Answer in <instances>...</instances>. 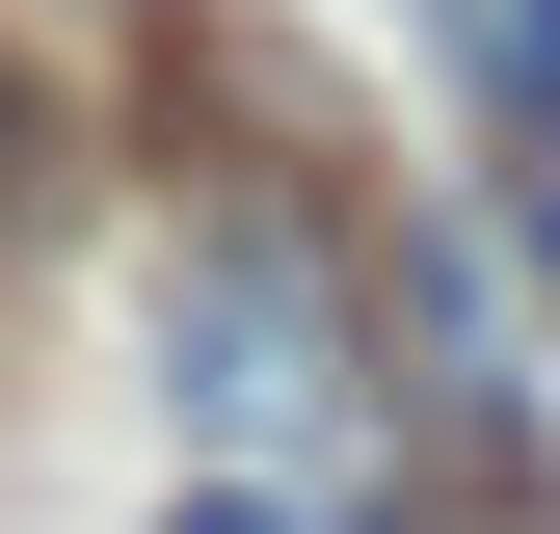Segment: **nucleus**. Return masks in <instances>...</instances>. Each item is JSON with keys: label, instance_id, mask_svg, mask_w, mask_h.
<instances>
[{"label": "nucleus", "instance_id": "nucleus-1", "mask_svg": "<svg viewBox=\"0 0 560 534\" xmlns=\"http://www.w3.org/2000/svg\"><path fill=\"white\" fill-rule=\"evenodd\" d=\"M161 400L214 454H347L374 428V294H347V241L294 214V187H241V214H187V267H161Z\"/></svg>", "mask_w": 560, "mask_h": 534}, {"label": "nucleus", "instance_id": "nucleus-2", "mask_svg": "<svg viewBox=\"0 0 560 534\" xmlns=\"http://www.w3.org/2000/svg\"><path fill=\"white\" fill-rule=\"evenodd\" d=\"M428 27H454V81H480V107H508V134L560 107V0H428Z\"/></svg>", "mask_w": 560, "mask_h": 534}, {"label": "nucleus", "instance_id": "nucleus-3", "mask_svg": "<svg viewBox=\"0 0 560 534\" xmlns=\"http://www.w3.org/2000/svg\"><path fill=\"white\" fill-rule=\"evenodd\" d=\"M161 534H294V481H267V454H214V481H187Z\"/></svg>", "mask_w": 560, "mask_h": 534}, {"label": "nucleus", "instance_id": "nucleus-4", "mask_svg": "<svg viewBox=\"0 0 560 534\" xmlns=\"http://www.w3.org/2000/svg\"><path fill=\"white\" fill-rule=\"evenodd\" d=\"M508 214H534V267H560V107H534V134H508Z\"/></svg>", "mask_w": 560, "mask_h": 534}, {"label": "nucleus", "instance_id": "nucleus-5", "mask_svg": "<svg viewBox=\"0 0 560 534\" xmlns=\"http://www.w3.org/2000/svg\"><path fill=\"white\" fill-rule=\"evenodd\" d=\"M27 187H54V161H27V81H0V214H27Z\"/></svg>", "mask_w": 560, "mask_h": 534}]
</instances>
